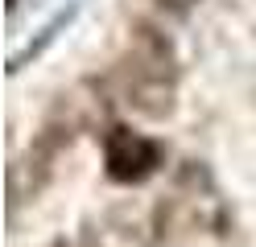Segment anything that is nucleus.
<instances>
[{
  "mask_svg": "<svg viewBox=\"0 0 256 247\" xmlns=\"http://www.w3.org/2000/svg\"><path fill=\"white\" fill-rule=\"evenodd\" d=\"M153 165H157V148L145 136H136V132H128V128L112 132V140H108V173L112 177L136 181V177H145Z\"/></svg>",
  "mask_w": 256,
  "mask_h": 247,
  "instance_id": "f257e3e1",
  "label": "nucleus"
}]
</instances>
